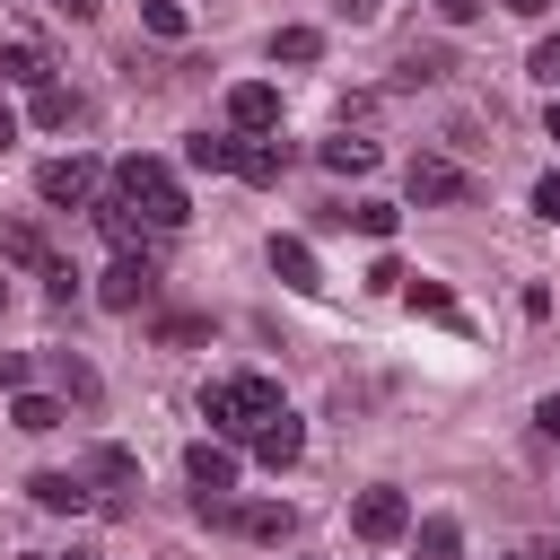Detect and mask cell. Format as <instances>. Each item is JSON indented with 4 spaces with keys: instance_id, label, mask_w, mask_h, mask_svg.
Returning <instances> with one entry per match:
<instances>
[{
    "instance_id": "14",
    "label": "cell",
    "mask_w": 560,
    "mask_h": 560,
    "mask_svg": "<svg viewBox=\"0 0 560 560\" xmlns=\"http://www.w3.org/2000/svg\"><path fill=\"white\" fill-rule=\"evenodd\" d=\"M26 499H35V508H52V516H79L96 490H88L79 472H35V481H26Z\"/></svg>"
},
{
    "instance_id": "22",
    "label": "cell",
    "mask_w": 560,
    "mask_h": 560,
    "mask_svg": "<svg viewBox=\"0 0 560 560\" xmlns=\"http://www.w3.org/2000/svg\"><path fill=\"white\" fill-rule=\"evenodd\" d=\"M315 52H324V35H315V26H280V35H271V61H298V70H306Z\"/></svg>"
},
{
    "instance_id": "41",
    "label": "cell",
    "mask_w": 560,
    "mask_h": 560,
    "mask_svg": "<svg viewBox=\"0 0 560 560\" xmlns=\"http://www.w3.org/2000/svg\"><path fill=\"white\" fill-rule=\"evenodd\" d=\"M525 560H542V551H525Z\"/></svg>"
},
{
    "instance_id": "13",
    "label": "cell",
    "mask_w": 560,
    "mask_h": 560,
    "mask_svg": "<svg viewBox=\"0 0 560 560\" xmlns=\"http://www.w3.org/2000/svg\"><path fill=\"white\" fill-rule=\"evenodd\" d=\"M228 525H236L245 542H289V534H298V508H280V499H254V508H236Z\"/></svg>"
},
{
    "instance_id": "37",
    "label": "cell",
    "mask_w": 560,
    "mask_h": 560,
    "mask_svg": "<svg viewBox=\"0 0 560 560\" xmlns=\"http://www.w3.org/2000/svg\"><path fill=\"white\" fill-rule=\"evenodd\" d=\"M9 140H18V114H9V105H0V149H9Z\"/></svg>"
},
{
    "instance_id": "3",
    "label": "cell",
    "mask_w": 560,
    "mask_h": 560,
    "mask_svg": "<svg viewBox=\"0 0 560 560\" xmlns=\"http://www.w3.org/2000/svg\"><path fill=\"white\" fill-rule=\"evenodd\" d=\"M350 534H359V542H402V534H411V499H402L394 481L359 490V499H350Z\"/></svg>"
},
{
    "instance_id": "23",
    "label": "cell",
    "mask_w": 560,
    "mask_h": 560,
    "mask_svg": "<svg viewBox=\"0 0 560 560\" xmlns=\"http://www.w3.org/2000/svg\"><path fill=\"white\" fill-rule=\"evenodd\" d=\"M402 298H411L420 315H446V324H455V289H446V280H402Z\"/></svg>"
},
{
    "instance_id": "15",
    "label": "cell",
    "mask_w": 560,
    "mask_h": 560,
    "mask_svg": "<svg viewBox=\"0 0 560 560\" xmlns=\"http://www.w3.org/2000/svg\"><path fill=\"white\" fill-rule=\"evenodd\" d=\"M394 219H402L394 201H350V210H324V228H359V236H376V245L394 236Z\"/></svg>"
},
{
    "instance_id": "6",
    "label": "cell",
    "mask_w": 560,
    "mask_h": 560,
    "mask_svg": "<svg viewBox=\"0 0 560 560\" xmlns=\"http://www.w3.org/2000/svg\"><path fill=\"white\" fill-rule=\"evenodd\" d=\"M245 446H254V455H262V464H271V472H289V464H298V455H306V420H298V411H289V402H280V411H271V420H262V429H254V438H245Z\"/></svg>"
},
{
    "instance_id": "16",
    "label": "cell",
    "mask_w": 560,
    "mask_h": 560,
    "mask_svg": "<svg viewBox=\"0 0 560 560\" xmlns=\"http://www.w3.org/2000/svg\"><path fill=\"white\" fill-rule=\"evenodd\" d=\"M184 166H201V175H236V140H228V131H192V140H184Z\"/></svg>"
},
{
    "instance_id": "9",
    "label": "cell",
    "mask_w": 560,
    "mask_h": 560,
    "mask_svg": "<svg viewBox=\"0 0 560 560\" xmlns=\"http://www.w3.org/2000/svg\"><path fill=\"white\" fill-rule=\"evenodd\" d=\"M411 201H472V175L455 158H411Z\"/></svg>"
},
{
    "instance_id": "38",
    "label": "cell",
    "mask_w": 560,
    "mask_h": 560,
    "mask_svg": "<svg viewBox=\"0 0 560 560\" xmlns=\"http://www.w3.org/2000/svg\"><path fill=\"white\" fill-rule=\"evenodd\" d=\"M26 560H96V551H26Z\"/></svg>"
},
{
    "instance_id": "30",
    "label": "cell",
    "mask_w": 560,
    "mask_h": 560,
    "mask_svg": "<svg viewBox=\"0 0 560 560\" xmlns=\"http://www.w3.org/2000/svg\"><path fill=\"white\" fill-rule=\"evenodd\" d=\"M534 219H551V228H560V166L534 184Z\"/></svg>"
},
{
    "instance_id": "2",
    "label": "cell",
    "mask_w": 560,
    "mask_h": 560,
    "mask_svg": "<svg viewBox=\"0 0 560 560\" xmlns=\"http://www.w3.org/2000/svg\"><path fill=\"white\" fill-rule=\"evenodd\" d=\"M271 411H280V385H271V376H210V385H201V420H210L219 438H254Z\"/></svg>"
},
{
    "instance_id": "39",
    "label": "cell",
    "mask_w": 560,
    "mask_h": 560,
    "mask_svg": "<svg viewBox=\"0 0 560 560\" xmlns=\"http://www.w3.org/2000/svg\"><path fill=\"white\" fill-rule=\"evenodd\" d=\"M551 140H560V88H551Z\"/></svg>"
},
{
    "instance_id": "24",
    "label": "cell",
    "mask_w": 560,
    "mask_h": 560,
    "mask_svg": "<svg viewBox=\"0 0 560 560\" xmlns=\"http://www.w3.org/2000/svg\"><path fill=\"white\" fill-rule=\"evenodd\" d=\"M140 26H149V35H166V44H175V35H184V26H192V18H184V0H140Z\"/></svg>"
},
{
    "instance_id": "28",
    "label": "cell",
    "mask_w": 560,
    "mask_h": 560,
    "mask_svg": "<svg viewBox=\"0 0 560 560\" xmlns=\"http://www.w3.org/2000/svg\"><path fill=\"white\" fill-rule=\"evenodd\" d=\"M525 70H534V79H542V88H560V35H542V44H534V61H525Z\"/></svg>"
},
{
    "instance_id": "20",
    "label": "cell",
    "mask_w": 560,
    "mask_h": 560,
    "mask_svg": "<svg viewBox=\"0 0 560 560\" xmlns=\"http://www.w3.org/2000/svg\"><path fill=\"white\" fill-rule=\"evenodd\" d=\"M315 158H324L332 175H368V166H376V140H350V131H341V140H324Z\"/></svg>"
},
{
    "instance_id": "5",
    "label": "cell",
    "mask_w": 560,
    "mask_h": 560,
    "mask_svg": "<svg viewBox=\"0 0 560 560\" xmlns=\"http://www.w3.org/2000/svg\"><path fill=\"white\" fill-rule=\"evenodd\" d=\"M35 192H44L52 210H88V201H96V158H44V166H35Z\"/></svg>"
},
{
    "instance_id": "1",
    "label": "cell",
    "mask_w": 560,
    "mask_h": 560,
    "mask_svg": "<svg viewBox=\"0 0 560 560\" xmlns=\"http://www.w3.org/2000/svg\"><path fill=\"white\" fill-rule=\"evenodd\" d=\"M114 192L158 228V236H175L184 219H192V201H184V184H175V166H158V158H122L114 166Z\"/></svg>"
},
{
    "instance_id": "12",
    "label": "cell",
    "mask_w": 560,
    "mask_h": 560,
    "mask_svg": "<svg viewBox=\"0 0 560 560\" xmlns=\"http://www.w3.org/2000/svg\"><path fill=\"white\" fill-rule=\"evenodd\" d=\"M79 481H105V508H122V490H140V464H131V446H88Z\"/></svg>"
},
{
    "instance_id": "31",
    "label": "cell",
    "mask_w": 560,
    "mask_h": 560,
    "mask_svg": "<svg viewBox=\"0 0 560 560\" xmlns=\"http://www.w3.org/2000/svg\"><path fill=\"white\" fill-rule=\"evenodd\" d=\"M0 394H26V359L18 350H0Z\"/></svg>"
},
{
    "instance_id": "33",
    "label": "cell",
    "mask_w": 560,
    "mask_h": 560,
    "mask_svg": "<svg viewBox=\"0 0 560 560\" xmlns=\"http://www.w3.org/2000/svg\"><path fill=\"white\" fill-rule=\"evenodd\" d=\"M534 429H542V438L560 446V394H542V402H534Z\"/></svg>"
},
{
    "instance_id": "40",
    "label": "cell",
    "mask_w": 560,
    "mask_h": 560,
    "mask_svg": "<svg viewBox=\"0 0 560 560\" xmlns=\"http://www.w3.org/2000/svg\"><path fill=\"white\" fill-rule=\"evenodd\" d=\"M542 560H560V551H542Z\"/></svg>"
},
{
    "instance_id": "34",
    "label": "cell",
    "mask_w": 560,
    "mask_h": 560,
    "mask_svg": "<svg viewBox=\"0 0 560 560\" xmlns=\"http://www.w3.org/2000/svg\"><path fill=\"white\" fill-rule=\"evenodd\" d=\"M44 9H61V18H79V26H88V18L105 9V0H44Z\"/></svg>"
},
{
    "instance_id": "21",
    "label": "cell",
    "mask_w": 560,
    "mask_h": 560,
    "mask_svg": "<svg viewBox=\"0 0 560 560\" xmlns=\"http://www.w3.org/2000/svg\"><path fill=\"white\" fill-rule=\"evenodd\" d=\"M52 376H61V394H70V402H96V394H105V385H96V368H88L79 350H52Z\"/></svg>"
},
{
    "instance_id": "19",
    "label": "cell",
    "mask_w": 560,
    "mask_h": 560,
    "mask_svg": "<svg viewBox=\"0 0 560 560\" xmlns=\"http://www.w3.org/2000/svg\"><path fill=\"white\" fill-rule=\"evenodd\" d=\"M35 122H44V131H70V122H79V96H70L61 79H44V88H35Z\"/></svg>"
},
{
    "instance_id": "17",
    "label": "cell",
    "mask_w": 560,
    "mask_h": 560,
    "mask_svg": "<svg viewBox=\"0 0 560 560\" xmlns=\"http://www.w3.org/2000/svg\"><path fill=\"white\" fill-rule=\"evenodd\" d=\"M9 420H18L26 438H52L70 411H61V394H18V402H9Z\"/></svg>"
},
{
    "instance_id": "4",
    "label": "cell",
    "mask_w": 560,
    "mask_h": 560,
    "mask_svg": "<svg viewBox=\"0 0 560 560\" xmlns=\"http://www.w3.org/2000/svg\"><path fill=\"white\" fill-rule=\"evenodd\" d=\"M149 298H158V262H149V254H114V262H105V280H96V306L140 315Z\"/></svg>"
},
{
    "instance_id": "8",
    "label": "cell",
    "mask_w": 560,
    "mask_h": 560,
    "mask_svg": "<svg viewBox=\"0 0 560 560\" xmlns=\"http://www.w3.org/2000/svg\"><path fill=\"white\" fill-rule=\"evenodd\" d=\"M228 122H236V131H280V88H271V79L228 88Z\"/></svg>"
},
{
    "instance_id": "26",
    "label": "cell",
    "mask_w": 560,
    "mask_h": 560,
    "mask_svg": "<svg viewBox=\"0 0 560 560\" xmlns=\"http://www.w3.org/2000/svg\"><path fill=\"white\" fill-rule=\"evenodd\" d=\"M446 70H455V61H446V52H438V44H420V52H411V61H402V79H411V88H429V79H446Z\"/></svg>"
},
{
    "instance_id": "29",
    "label": "cell",
    "mask_w": 560,
    "mask_h": 560,
    "mask_svg": "<svg viewBox=\"0 0 560 560\" xmlns=\"http://www.w3.org/2000/svg\"><path fill=\"white\" fill-rule=\"evenodd\" d=\"M44 289H52V306H70V298H79V271H70V262H44Z\"/></svg>"
},
{
    "instance_id": "7",
    "label": "cell",
    "mask_w": 560,
    "mask_h": 560,
    "mask_svg": "<svg viewBox=\"0 0 560 560\" xmlns=\"http://www.w3.org/2000/svg\"><path fill=\"white\" fill-rule=\"evenodd\" d=\"M184 472H192V499H219V490H236V455H228L219 438H192V446H184Z\"/></svg>"
},
{
    "instance_id": "25",
    "label": "cell",
    "mask_w": 560,
    "mask_h": 560,
    "mask_svg": "<svg viewBox=\"0 0 560 560\" xmlns=\"http://www.w3.org/2000/svg\"><path fill=\"white\" fill-rule=\"evenodd\" d=\"M0 254H9V262H26V271H44V262H52L35 228H0Z\"/></svg>"
},
{
    "instance_id": "10",
    "label": "cell",
    "mask_w": 560,
    "mask_h": 560,
    "mask_svg": "<svg viewBox=\"0 0 560 560\" xmlns=\"http://www.w3.org/2000/svg\"><path fill=\"white\" fill-rule=\"evenodd\" d=\"M236 175H245V184H280V175H289V140L245 131V140H236Z\"/></svg>"
},
{
    "instance_id": "36",
    "label": "cell",
    "mask_w": 560,
    "mask_h": 560,
    "mask_svg": "<svg viewBox=\"0 0 560 560\" xmlns=\"http://www.w3.org/2000/svg\"><path fill=\"white\" fill-rule=\"evenodd\" d=\"M508 18H551V0H499Z\"/></svg>"
},
{
    "instance_id": "11",
    "label": "cell",
    "mask_w": 560,
    "mask_h": 560,
    "mask_svg": "<svg viewBox=\"0 0 560 560\" xmlns=\"http://www.w3.org/2000/svg\"><path fill=\"white\" fill-rule=\"evenodd\" d=\"M271 271H280V289H298V298H315V289H324V271H315V245H306V236H271Z\"/></svg>"
},
{
    "instance_id": "27",
    "label": "cell",
    "mask_w": 560,
    "mask_h": 560,
    "mask_svg": "<svg viewBox=\"0 0 560 560\" xmlns=\"http://www.w3.org/2000/svg\"><path fill=\"white\" fill-rule=\"evenodd\" d=\"M420 560H455V516H429L420 525Z\"/></svg>"
},
{
    "instance_id": "35",
    "label": "cell",
    "mask_w": 560,
    "mask_h": 560,
    "mask_svg": "<svg viewBox=\"0 0 560 560\" xmlns=\"http://www.w3.org/2000/svg\"><path fill=\"white\" fill-rule=\"evenodd\" d=\"M332 9H341L350 26H368V18H376V0H332Z\"/></svg>"
},
{
    "instance_id": "18",
    "label": "cell",
    "mask_w": 560,
    "mask_h": 560,
    "mask_svg": "<svg viewBox=\"0 0 560 560\" xmlns=\"http://www.w3.org/2000/svg\"><path fill=\"white\" fill-rule=\"evenodd\" d=\"M44 79H52V61L35 44H0V88H44Z\"/></svg>"
},
{
    "instance_id": "32",
    "label": "cell",
    "mask_w": 560,
    "mask_h": 560,
    "mask_svg": "<svg viewBox=\"0 0 560 560\" xmlns=\"http://www.w3.org/2000/svg\"><path fill=\"white\" fill-rule=\"evenodd\" d=\"M481 9H490V0H438V18H446V26H472Z\"/></svg>"
}]
</instances>
